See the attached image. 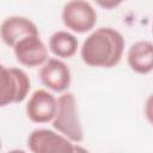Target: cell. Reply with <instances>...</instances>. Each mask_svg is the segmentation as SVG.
<instances>
[{"label": "cell", "mask_w": 153, "mask_h": 153, "mask_svg": "<svg viewBox=\"0 0 153 153\" xmlns=\"http://www.w3.org/2000/svg\"><path fill=\"white\" fill-rule=\"evenodd\" d=\"M126 41L120 31L112 27H98L82 42L81 60L91 67L111 68L123 55Z\"/></svg>", "instance_id": "obj_1"}, {"label": "cell", "mask_w": 153, "mask_h": 153, "mask_svg": "<svg viewBox=\"0 0 153 153\" xmlns=\"http://www.w3.org/2000/svg\"><path fill=\"white\" fill-rule=\"evenodd\" d=\"M53 127L73 142L84 140V130L78 116L75 97L72 92L62 93L57 98V111L53 120Z\"/></svg>", "instance_id": "obj_2"}, {"label": "cell", "mask_w": 153, "mask_h": 153, "mask_svg": "<svg viewBox=\"0 0 153 153\" xmlns=\"http://www.w3.org/2000/svg\"><path fill=\"white\" fill-rule=\"evenodd\" d=\"M0 105L22 103L29 94L31 81L27 74L17 67L1 66L0 76Z\"/></svg>", "instance_id": "obj_3"}, {"label": "cell", "mask_w": 153, "mask_h": 153, "mask_svg": "<svg viewBox=\"0 0 153 153\" xmlns=\"http://www.w3.org/2000/svg\"><path fill=\"white\" fill-rule=\"evenodd\" d=\"M75 145L65 135L51 129H35L27 136V147L32 153H74Z\"/></svg>", "instance_id": "obj_4"}, {"label": "cell", "mask_w": 153, "mask_h": 153, "mask_svg": "<svg viewBox=\"0 0 153 153\" xmlns=\"http://www.w3.org/2000/svg\"><path fill=\"white\" fill-rule=\"evenodd\" d=\"M62 22L65 26L74 32L84 33L92 30L97 23V12L88 1L73 0L63 5Z\"/></svg>", "instance_id": "obj_5"}, {"label": "cell", "mask_w": 153, "mask_h": 153, "mask_svg": "<svg viewBox=\"0 0 153 153\" xmlns=\"http://www.w3.org/2000/svg\"><path fill=\"white\" fill-rule=\"evenodd\" d=\"M26 116L33 123L53 122L57 111V99L45 90H36L26 104Z\"/></svg>", "instance_id": "obj_6"}, {"label": "cell", "mask_w": 153, "mask_h": 153, "mask_svg": "<svg viewBox=\"0 0 153 153\" xmlns=\"http://www.w3.org/2000/svg\"><path fill=\"white\" fill-rule=\"evenodd\" d=\"M17 61L26 67L43 66L48 59V49L39 36H29L22 39L13 48Z\"/></svg>", "instance_id": "obj_7"}, {"label": "cell", "mask_w": 153, "mask_h": 153, "mask_svg": "<svg viewBox=\"0 0 153 153\" xmlns=\"http://www.w3.org/2000/svg\"><path fill=\"white\" fill-rule=\"evenodd\" d=\"M0 35L2 42L14 48L18 42L29 36H39L36 24L26 17L11 16L4 19L0 27Z\"/></svg>", "instance_id": "obj_8"}, {"label": "cell", "mask_w": 153, "mask_h": 153, "mask_svg": "<svg viewBox=\"0 0 153 153\" xmlns=\"http://www.w3.org/2000/svg\"><path fill=\"white\" fill-rule=\"evenodd\" d=\"M41 81L55 92H65L72 80L69 67L59 59H49L39 69Z\"/></svg>", "instance_id": "obj_9"}, {"label": "cell", "mask_w": 153, "mask_h": 153, "mask_svg": "<svg viewBox=\"0 0 153 153\" xmlns=\"http://www.w3.org/2000/svg\"><path fill=\"white\" fill-rule=\"evenodd\" d=\"M127 61L131 71L139 74H148L153 71V43L139 41L134 43L127 54Z\"/></svg>", "instance_id": "obj_10"}, {"label": "cell", "mask_w": 153, "mask_h": 153, "mask_svg": "<svg viewBox=\"0 0 153 153\" xmlns=\"http://www.w3.org/2000/svg\"><path fill=\"white\" fill-rule=\"evenodd\" d=\"M78 38L65 30L54 32L49 38V50L57 57L69 59L78 50Z\"/></svg>", "instance_id": "obj_11"}, {"label": "cell", "mask_w": 153, "mask_h": 153, "mask_svg": "<svg viewBox=\"0 0 153 153\" xmlns=\"http://www.w3.org/2000/svg\"><path fill=\"white\" fill-rule=\"evenodd\" d=\"M145 116L147 121L153 126V93L148 96L145 103Z\"/></svg>", "instance_id": "obj_12"}, {"label": "cell", "mask_w": 153, "mask_h": 153, "mask_svg": "<svg viewBox=\"0 0 153 153\" xmlns=\"http://www.w3.org/2000/svg\"><path fill=\"white\" fill-rule=\"evenodd\" d=\"M121 2L120 1H117V2H115V1H98V5H100L102 7H105V8H112V7H115V6H117V5H120Z\"/></svg>", "instance_id": "obj_13"}, {"label": "cell", "mask_w": 153, "mask_h": 153, "mask_svg": "<svg viewBox=\"0 0 153 153\" xmlns=\"http://www.w3.org/2000/svg\"><path fill=\"white\" fill-rule=\"evenodd\" d=\"M74 153H90L86 148H84V147H81V146H79L78 143L75 145V151H74Z\"/></svg>", "instance_id": "obj_14"}, {"label": "cell", "mask_w": 153, "mask_h": 153, "mask_svg": "<svg viewBox=\"0 0 153 153\" xmlns=\"http://www.w3.org/2000/svg\"><path fill=\"white\" fill-rule=\"evenodd\" d=\"M7 153H26V152L23 151V149H11V151H8Z\"/></svg>", "instance_id": "obj_15"}, {"label": "cell", "mask_w": 153, "mask_h": 153, "mask_svg": "<svg viewBox=\"0 0 153 153\" xmlns=\"http://www.w3.org/2000/svg\"><path fill=\"white\" fill-rule=\"evenodd\" d=\"M152 32H153V26H152Z\"/></svg>", "instance_id": "obj_16"}]
</instances>
